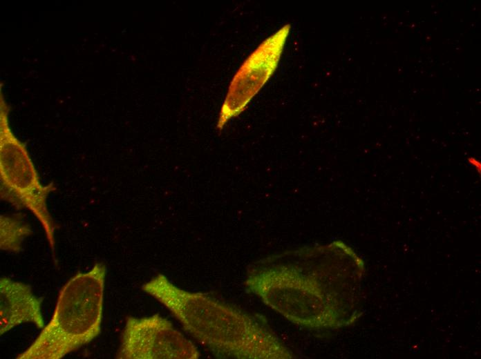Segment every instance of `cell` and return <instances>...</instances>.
Instances as JSON below:
<instances>
[{
    "instance_id": "1",
    "label": "cell",
    "mask_w": 481,
    "mask_h": 359,
    "mask_svg": "<svg viewBox=\"0 0 481 359\" xmlns=\"http://www.w3.org/2000/svg\"><path fill=\"white\" fill-rule=\"evenodd\" d=\"M364 272L361 259L336 242L268 257L250 269L245 286L294 324L336 329L360 316Z\"/></svg>"
},
{
    "instance_id": "2",
    "label": "cell",
    "mask_w": 481,
    "mask_h": 359,
    "mask_svg": "<svg viewBox=\"0 0 481 359\" xmlns=\"http://www.w3.org/2000/svg\"><path fill=\"white\" fill-rule=\"evenodd\" d=\"M142 289L166 307L186 332L218 358H294L259 316L207 294L181 289L161 273L144 283Z\"/></svg>"
},
{
    "instance_id": "3",
    "label": "cell",
    "mask_w": 481,
    "mask_h": 359,
    "mask_svg": "<svg viewBox=\"0 0 481 359\" xmlns=\"http://www.w3.org/2000/svg\"><path fill=\"white\" fill-rule=\"evenodd\" d=\"M106 267L95 263L61 289L52 317L17 359H61L99 336Z\"/></svg>"
},
{
    "instance_id": "4",
    "label": "cell",
    "mask_w": 481,
    "mask_h": 359,
    "mask_svg": "<svg viewBox=\"0 0 481 359\" xmlns=\"http://www.w3.org/2000/svg\"><path fill=\"white\" fill-rule=\"evenodd\" d=\"M0 197L16 209L30 211L43 227L53 257L55 224L47 205L49 194L57 190L53 182L44 185L24 144L12 131L9 106L1 97Z\"/></svg>"
},
{
    "instance_id": "5",
    "label": "cell",
    "mask_w": 481,
    "mask_h": 359,
    "mask_svg": "<svg viewBox=\"0 0 481 359\" xmlns=\"http://www.w3.org/2000/svg\"><path fill=\"white\" fill-rule=\"evenodd\" d=\"M287 23L264 39L251 52L233 76L222 104L216 128L222 130L232 118L247 107L276 71L290 32Z\"/></svg>"
},
{
    "instance_id": "6",
    "label": "cell",
    "mask_w": 481,
    "mask_h": 359,
    "mask_svg": "<svg viewBox=\"0 0 481 359\" xmlns=\"http://www.w3.org/2000/svg\"><path fill=\"white\" fill-rule=\"evenodd\" d=\"M194 343L158 313L128 317L115 358L119 359H197Z\"/></svg>"
},
{
    "instance_id": "7",
    "label": "cell",
    "mask_w": 481,
    "mask_h": 359,
    "mask_svg": "<svg viewBox=\"0 0 481 359\" xmlns=\"http://www.w3.org/2000/svg\"><path fill=\"white\" fill-rule=\"evenodd\" d=\"M41 300L30 285L7 277L0 279V333L3 335L23 323L37 328L45 326L41 313Z\"/></svg>"
},
{
    "instance_id": "8",
    "label": "cell",
    "mask_w": 481,
    "mask_h": 359,
    "mask_svg": "<svg viewBox=\"0 0 481 359\" xmlns=\"http://www.w3.org/2000/svg\"><path fill=\"white\" fill-rule=\"evenodd\" d=\"M24 215H0V249L2 251L19 253L24 240L32 233L30 225L24 219Z\"/></svg>"
}]
</instances>
